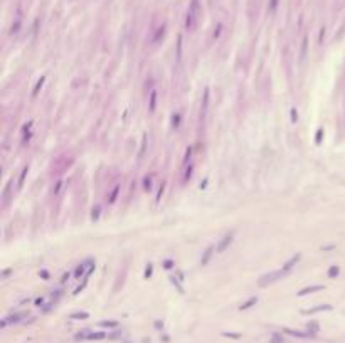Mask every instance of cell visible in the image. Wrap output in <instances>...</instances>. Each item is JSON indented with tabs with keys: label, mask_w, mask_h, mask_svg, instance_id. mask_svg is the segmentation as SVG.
I'll use <instances>...</instances> for the list:
<instances>
[{
	"label": "cell",
	"mask_w": 345,
	"mask_h": 343,
	"mask_svg": "<svg viewBox=\"0 0 345 343\" xmlns=\"http://www.w3.org/2000/svg\"><path fill=\"white\" fill-rule=\"evenodd\" d=\"M231 241H232V234H227V235L224 237V241H222L221 244L217 246V251H219V252H222V251H224V249L227 247L229 244H231Z\"/></svg>",
	"instance_id": "cell-1"
},
{
	"label": "cell",
	"mask_w": 345,
	"mask_h": 343,
	"mask_svg": "<svg viewBox=\"0 0 345 343\" xmlns=\"http://www.w3.org/2000/svg\"><path fill=\"white\" fill-rule=\"evenodd\" d=\"M86 338H88V340H98V338H105V333H91Z\"/></svg>",
	"instance_id": "cell-2"
},
{
	"label": "cell",
	"mask_w": 345,
	"mask_h": 343,
	"mask_svg": "<svg viewBox=\"0 0 345 343\" xmlns=\"http://www.w3.org/2000/svg\"><path fill=\"white\" fill-rule=\"evenodd\" d=\"M118 190H120V187H114V190H113V194H111V197H110V202H114V199H116V195H118Z\"/></svg>",
	"instance_id": "cell-3"
},
{
	"label": "cell",
	"mask_w": 345,
	"mask_h": 343,
	"mask_svg": "<svg viewBox=\"0 0 345 343\" xmlns=\"http://www.w3.org/2000/svg\"><path fill=\"white\" fill-rule=\"evenodd\" d=\"M253 303H256V298H251L249 301L246 303V305H243V306H241V309H246V308H249V306L253 305Z\"/></svg>",
	"instance_id": "cell-4"
},
{
	"label": "cell",
	"mask_w": 345,
	"mask_h": 343,
	"mask_svg": "<svg viewBox=\"0 0 345 343\" xmlns=\"http://www.w3.org/2000/svg\"><path fill=\"white\" fill-rule=\"evenodd\" d=\"M328 274H330V276H335V274H339V267H337V266H333L332 269L328 271Z\"/></svg>",
	"instance_id": "cell-5"
},
{
	"label": "cell",
	"mask_w": 345,
	"mask_h": 343,
	"mask_svg": "<svg viewBox=\"0 0 345 343\" xmlns=\"http://www.w3.org/2000/svg\"><path fill=\"white\" fill-rule=\"evenodd\" d=\"M315 289H322V286H315V288H310V289H303V291H301L300 294H307L308 291H315Z\"/></svg>",
	"instance_id": "cell-6"
},
{
	"label": "cell",
	"mask_w": 345,
	"mask_h": 343,
	"mask_svg": "<svg viewBox=\"0 0 345 343\" xmlns=\"http://www.w3.org/2000/svg\"><path fill=\"white\" fill-rule=\"evenodd\" d=\"M116 321H105V323H101V326H116Z\"/></svg>",
	"instance_id": "cell-7"
},
{
	"label": "cell",
	"mask_w": 345,
	"mask_h": 343,
	"mask_svg": "<svg viewBox=\"0 0 345 343\" xmlns=\"http://www.w3.org/2000/svg\"><path fill=\"white\" fill-rule=\"evenodd\" d=\"M209 257H211V249H209V251H207V252H206V257H204V259H202V264H206V262H207V259H209Z\"/></svg>",
	"instance_id": "cell-8"
},
{
	"label": "cell",
	"mask_w": 345,
	"mask_h": 343,
	"mask_svg": "<svg viewBox=\"0 0 345 343\" xmlns=\"http://www.w3.org/2000/svg\"><path fill=\"white\" fill-rule=\"evenodd\" d=\"M155 108V93L152 94V104H150V109H153Z\"/></svg>",
	"instance_id": "cell-9"
},
{
	"label": "cell",
	"mask_w": 345,
	"mask_h": 343,
	"mask_svg": "<svg viewBox=\"0 0 345 343\" xmlns=\"http://www.w3.org/2000/svg\"><path fill=\"white\" fill-rule=\"evenodd\" d=\"M88 313H81V314H73V318H86Z\"/></svg>",
	"instance_id": "cell-10"
}]
</instances>
